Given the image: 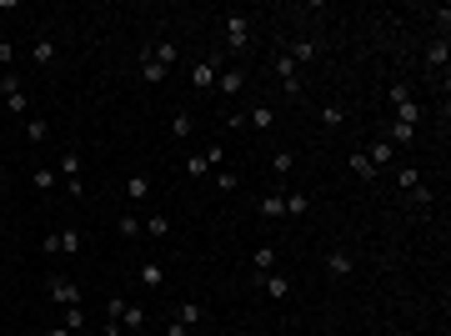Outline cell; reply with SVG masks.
Instances as JSON below:
<instances>
[{
    "label": "cell",
    "instance_id": "obj_22",
    "mask_svg": "<svg viewBox=\"0 0 451 336\" xmlns=\"http://www.w3.org/2000/svg\"><path fill=\"white\" fill-rule=\"evenodd\" d=\"M141 231H146V236H171V216H146Z\"/></svg>",
    "mask_w": 451,
    "mask_h": 336
},
{
    "label": "cell",
    "instance_id": "obj_6",
    "mask_svg": "<svg viewBox=\"0 0 451 336\" xmlns=\"http://www.w3.org/2000/svg\"><path fill=\"white\" fill-rule=\"evenodd\" d=\"M226 45H231V50H246L251 45V16H226Z\"/></svg>",
    "mask_w": 451,
    "mask_h": 336
},
{
    "label": "cell",
    "instance_id": "obj_24",
    "mask_svg": "<svg viewBox=\"0 0 451 336\" xmlns=\"http://www.w3.org/2000/svg\"><path fill=\"white\" fill-rule=\"evenodd\" d=\"M386 141H391V146H416V126H402V121H397Z\"/></svg>",
    "mask_w": 451,
    "mask_h": 336
},
{
    "label": "cell",
    "instance_id": "obj_26",
    "mask_svg": "<svg viewBox=\"0 0 451 336\" xmlns=\"http://www.w3.org/2000/svg\"><path fill=\"white\" fill-rule=\"evenodd\" d=\"M176 321H186V326H201V321H206V306H201V301H186Z\"/></svg>",
    "mask_w": 451,
    "mask_h": 336
},
{
    "label": "cell",
    "instance_id": "obj_28",
    "mask_svg": "<svg viewBox=\"0 0 451 336\" xmlns=\"http://www.w3.org/2000/svg\"><path fill=\"white\" fill-rule=\"evenodd\" d=\"M397 181H402V191L411 196V191L421 186V171H416V166H402V176H397Z\"/></svg>",
    "mask_w": 451,
    "mask_h": 336
},
{
    "label": "cell",
    "instance_id": "obj_43",
    "mask_svg": "<svg viewBox=\"0 0 451 336\" xmlns=\"http://www.w3.org/2000/svg\"><path fill=\"white\" fill-rule=\"evenodd\" d=\"M45 336H76V331H66V326H50V331H45Z\"/></svg>",
    "mask_w": 451,
    "mask_h": 336
},
{
    "label": "cell",
    "instance_id": "obj_36",
    "mask_svg": "<svg viewBox=\"0 0 451 336\" xmlns=\"http://www.w3.org/2000/svg\"><path fill=\"white\" fill-rule=\"evenodd\" d=\"M40 256H61V231H50V236L40 241Z\"/></svg>",
    "mask_w": 451,
    "mask_h": 336
},
{
    "label": "cell",
    "instance_id": "obj_21",
    "mask_svg": "<svg viewBox=\"0 0 451 336\" xmlns=\"http://www.w3.org/2000/svg\"><path fill=\"white\" fill-rule=\"evenodd\" d=\"M241 91V71H221L216 76V95H236Z\"/></svg>",
    "mask_w": 451,
    "mask_h": 336
},
{
    "label": "cell",
    "instance_id": "obj_38",
    "mask_svg": "<svg viewBox=\"0 0 451 336\" xmlns=\"http://www.w3.org/2000/svg\"><path fill=\"white\" fill-rule=\"evenodd\" d=\"M151 50L160 55V61H165V66H176V45H171V40H160V45H151Z\"/></svg>",
    "mask_w": 451,
    "mask_h": 336
},
{
    "label": "cell",
    "instance_id": "obj_39",
    "mask_svg": "<svg viewBox=\"0 0 451 336\" xmlns=\"http://www.w3.org/2000/svg\"><path fill=\"white\" fill-rule=\"evenodd\" d=\"M216 186H221V191H236V186H241V176H231V171H216Z\"/></svg>",
    "mask_w": 451,
    "mask_h": 336
},
{
    "label": "cell",
    "instance_id": "obj_5",
    "mask_svg": "<svg viewBox=\"0 0 451 336\" xmlns=\"http://www.w3.org/2000/svg\"><path fill=\"white\" fill-rule=\"evenodd\" d=\"M251 286H261V291H266V296H276V301H286V296H291V276H281V271L256 276V271H251Z\"/></svg>",
    "mask_w": 451,
    "mask_h": 336
},
{
    "label": "cell",
    "instance_id": "obj_19",
    "mask_svg": "<svg viewBox=\"0 0 451 336\" xmlns=\"http://www.w3.org/2000/svg\"><path fill=\"white\" fill-rule=\"evenodd\" d=\"M391 156H397V146H391V141H386V136H381V141H371V151H366V161H371V166H376V171H381V166H386V161H391Z\"/></svg>",
    "mask_w": 451,
    "mask_h": 336
},
{
    "label": "cell",
    "instance_id": "obj_11",
    "mask_svg": "<svg viewBox=\"0 0 451 336\" xmlns=\"http://www.w3.org/2000/svg\"><path fill=\"white\" fill-rule=\"evenodd\" d=\"M146 196H151V176H146V171H136V176H126V201H131V206H141Z\"/></svg>",
    "mask_w": 451,
    "mask_h": 336
},
{
    "label": "cell",
    "instance_id": "obj_44",
    "mask_svg": "<svg viewBox=\"0 0 451 336\" xmlns=\"http://www.w3.org/2000/svg\"><path fill=\"white\" fill-rule=\"evenodd\" d=\"M0 191H6V171H0Z\"/></svg>",
    "mask_w": 451,
    "mask_h": 336
},
{
    "label": "cell",
    "instance_id": "obj_23",
    "mask_svg": "<svg viewBox=\"0 0 451 336\" xmlns=\"http://www.w3.org/2000/svg\"><path fill=\"white\" fill-rule=\"evenodd\" d=\"M351 171H356L361 181H376V166L366 161V151H351Z\"/></svg>",
    "mask_w": 451,
    "mask_h": 336
},
{
    "label": "cell",
    "instance_id": "obj_31",
    "mask_svg": "<svg viewBox=\"0 0 451 336\" xmlns=\"http://www.w3.org/2000/svg\"><path fill=\"white\" fill-rule=\"evenodd\" d=\"M61 251H66V256H81V231L66 226V231H61Z\"/></svg>",
    "mask_w": 451,
    "mask_h": 336
},
{
    "label": "cell",
    "instance_id": "obj_37",
    "mask_svg": "<svg viewBox=\"0 0 451 336\" xmlns=\"http://www.w3.org/2000/svg\"><path fill=\"white\" fill-rule=\"evenodd\" d=\"M121 311H126L121 296H110V301H105V321H116V326H121Z\"/></svg>",
    "mask_w": 451,
    "mask_h": 336
},
{
    "label": "cell",
    "instance_id": "obj_40",
    "mask_svg": "<svg viewBox=\"0 0 451 336\" xmlns=\"http://www.w3.org/2000/svg\"><path fill=\"white\" fill-rule=\"evenodd\" d=\"M16 66V50H11V40H0V71H11Z\"/></svg>",
    "mask_w": 451,
    "mask_h": 336
},
{
    "label": "cell",
    "instance_id": "obj_7",
    "mask_svg": "<svg viewBox=\"0 0 451 336\" xmlns=\"http://www.w3.org/2000/svg\"><path fill=\"white\" fill-rule=\"evenodd\" d=\"M351 271H356V256H351L346 246H336V251H326V276H331V282H346Z\"/></svg>",
    "mask_w": 451,
    "mask_h": 336
},
{
    "label": "cell",
    "instance_id": "obj_16",
    "mask_svg": "<svg viewBox=\"0 0 451 336\" xmlns=\"http://www.w3.org/2000/svg\"><path fill=\"white\" fill-rule=\"evenodd\" d=\"M286 55H291L296 66H301V61H316V40H311V35H301V40H291V45H286Z\"/></svg>",
    "mask_w": 451,
    "mask_h": 336
},
{
    "label": "cell",
    "instance_id": "obj_9",
    "mask_svg": "<svg viewBox=\"0 0 451 336\" xmlns=\"http://www.w3.org/2000/svg\"><path fill=\"white\" fill-rule=\"evenodd\" d=\"M55 55H61V50H55V40L50 35H35V45H30V61L45 71V66H55Z\"/></svg>",
    "mask_w": 451,
    "mask_h": 336
},
{
    "label": "cell",
    "instance_id": "obj_35",
    "mask_svg": "<svg viewBox=\"0 0 451 336\" xmlns=\"http://www.w3.org/2000/svg\"><path fill=\"white\" fill-rule=\"evenodd\" d=\"M406 201H411V206H421V211H426V206H431V186H426V181H421V186H416V191H411V196H406Z\"/></svg>",
    "mask_w": 451,
    "mask_h": 336
},
{
    "label": "cell",
    "instance_id": "obj_2",
    "mask_svg": "<svg viewBox=\"0 0 451 336\" xmlns=\"http://www.w3.org/2000/svg\"><path fill=\"white\" fill-rule=\"evenodd\" d=\"M221 61L226 55H201V61L191 66V86L206 95V91H216V76H221Z\"/></svg>",
    "mask_w": 451,
    "mask_h": 336
},
{
    "label": "cell",
    "instance_id": "obj_1",
    "mask_svg": "<svg viewBox=\"0 0 451 336\" xmlns=\"http://www.w3.org/2000/svg\"><path fill=\"white\" fill-rule=\"evenodd\" d=\"M391 105H397V121L402 126H421V100L406 86H391Z\"/></svg>",
    "mask_w": 451,
    "mask_h": 336
},
{
    "label": "cell",
    "instance_id": "obj_12",
    "mask_svg": "<svg viewBox=\"0 0 451 336\" xmlns=\"http://www.w3.org/2000/svg\"><path fill=\"white\" fill-rule=\"evenodd\" d=\"M321 126H326V131H341V126H346V105H341V100H326V105H321Z\"/></svg>",
    "mask_w": 451,
    "mask_h": 336
},
{
    "label": "cell",
    "instance_id": "obj_29",
    "mask_svg": "<svg viewBox=\"0 0 451 336\" xmlns=\"http://www.w3.org/2000/svg\"><path fill=\"white\" fill-rule=\"evenodd\" d=\"M291 166H296V156H291V151H276V156H271V171H276V176H286Z\"/></svg>",
    "mask_w": 451,
    "mask_h": 336
},
{
    "label": "cell",
    "instance_id": "obj_27",
    "mask_svg": "<svg viewBox=\"0 0 451 336\" xmlns=\"http://www.w3.org/2000/svg\"><path fill=\"white\" fill-rule=\"evenodd\" d=\"M61 326L81 336V331H86V306H66V321H61Z\"/></svg>",
    "mask_w": 451,
    "mask_h": 336
},
{
    "label": "cell",
    "instance_id": "obj_3",
    "mask_svg": "<svg viewBox=\"0 0 451 336\" xmlns=\"http://www.w3.org/2000/svg\"><path fill=\"white\" fill-rule=\"evenodd\" d=\"M271 71H276V81H281V86H286V95H301V71H296V61H291L286 50H276Z\"/></svg>",
    "mask_w": 451,
    "mask_h": 336
},
{
    "label": "cell",
    "instance_id": "obj_34",
    "mask_svg": "<svg viewBox=\"0 0 451 336\" xmlns=\"http://www.w3.org/2000/svg\"><path fill=\"white\" fill-rule=\"evenodd\" d=\"M121 236H126V241L141 236V216H121Z\"/></svg>",
    "mask_w": 451,
    "mask_h": 336
},
{
    "label": "cell",
    "instance_id": "obj_33",
    "mask_svg": "<svg viewBox=\"0 0 451 336\" xmlns=\"http://www.w3.org/2000/svg\"><path fill=\"white\" fill-rule=\"evenodd\" d=\"M186 176H211V166H206V156L196 151V156H186Z\"/></svg>",
    "mask_w": 451,
    "mask_h": 336
},
{
    "label": "cell",
    "instance_id": "obj_41",
    "mask_svg": "<svg viewBox=\"0 0 451 336\" xmlns=\"http://www.w3.org/2000/svg\"><path fill=\"white\" fill-rule=\"evenodd\" d=\"M201 156H206V166H211V171H216V166H221V161H226V151H221V146H206V151H201Z\"/></svg>",
    "mask_w": 451,
    "mask_h": 336
},
{
    "label": "cell",
    "instance_id": "obj_10",
    "mask_svg": "<svg viewBox=\"0 0 451 336\" xmlns=\"http://www.w3.org/2000/svg\"><path fill=\"white\" fill-rule=\"evenodd\" d=\"M136 282H141L146 291L165 286V266H160V261H141V271H136Z\"/></svg>",
    "mask_w": 451,
    "mask_h": 336
},
{
    "label": "cell",
    "instance_id": "obj_45",
    "mask_svg": "<svg viewBox=\"0 0 451 336\" xmlns=\"http://www.w3.org/2000/svg\"><path fill=\"white\" fill-rule=\"evenodd\" d=\"M20 336H35V331H20Z\"/></svg>",
    "mask_w": 451,
    "mask_h": 336
},
{
    "label": "cell",
    "instance_id": "obj_30",
    "mask_svg": "<svg viewBox=\"0 0 451 336\" xmlns=\"http://www.w3.org/2000/svg\"><path fill=\"white\" fill-rule=\"evenodd\" d=\"M25 136H30V141H35V146H40V141H45V136H50V126H45V121H40V116H30V121H25Z\"/></svg>",
    "mask_w": 451,
    "mask_h": 336
},
{
    "label": "cell",
    "instance_id": "obj_14",
    "mask_svg": "<svg viewBox=\"0 0 451 336\" xmlns=\"http://www.w3.org/2000/svg\"><path fill=\"white\" fill-rule=\"evenodd\" d=\"M246 121H251V131H271V126H276V110H271V105H266V100H256V105H251V116H246Z\"/></svg>",
    "mask_w": 451,
    "mask_h": 336
},
{
    "label": "cell",
    "instance_id": "obj_17",
    "mask_svg": "<svg viewBox=\"0 0 451 336\" xmlns=\"http://www.w3.org/2000/svg\"><path fill=\"white\" fill-rule=\"evenodd\" d=\"M446 61H451V45H446V40H431V45H426V66H431V71H446Z\"/></svg>",
    "mask_w": 451,
    "mask_h": 336
},
{
    "label": "cell",
    "instance_id": "obj_25",
    "mask_svg": "<svg viewBox=\"0 0 451 336\" xmlns=\"http://www.w3.org/2000/svg\"><path fill=\"white\" fill-rule=\"evenodd\" d=\"M306 211H311V196L306 191H291L286 196V216H306Z\"/></svg>",
    "mask_w": 451,
    "mask_h": 336
},
{
    "label": "cell",
    "instance_id": "obj_18",
    "mask_svg": "<svg viewBox=\"0 0 451 336\" xmlns=\"http://www.w3.org/2000/svg\"><path fill=\"white\" fill-rule=\"evenodd\" d=\"M171 136H176V141L196 136V116H191V110H176V116H171Z\"/></svg>",
    "mask_w": 451,
    "mask_h": 336
},
{
    "label": "cell",
    "instance_id": "obj_42",
    "mask_svg": "<svg viewBox=\"0 0 451 336\" xmlns=\"http://www.w3.org/2000/svg\"><path fill=\"white\" fill-rule=\"evenodd\" d=\"M186 331H191L186 321H171V326H165V336H186Z\"/></svg>",
    "mask_w": 451,
    "mask_h": 336
},
{
    "label": "cell",
    "instance_id": "obj_15",
    "mask_svg": "<svg viewBox=\"0 0 451 336\" xmlns=\"http://www.w3.org/2000/svg\"><path fill=\"white\" fill-rule=\"evenodd\" d=\"M30 181H35V191L45 196V191H55V186H61V171H50V166H35V171H30Z\"/></svg>",
    "mask_w": 451,
    "mask_h": 336
},
{
    "label": "cell",
    "instance_id": "obj_13",
    "mask_svg": "<svg viewBox=\"0 0 451 336\" xmlns=\"http://www.w3.org/2000/svg\"><path fill=\"white\" fill-rule=\"evenodd\" d=\"M256 211L271 216V221H281V216H286V196H281V191H266V196L256 201Z\"/></svg>",
    "mask_w": 451,
    "mask_h": 336
},
{
    "label": "cell",
    "instance_id": "obj_32",
    "mask_svg": "<svg viewBox=\"0 0 451 336\" xmlns=\"http://www.w3.org/2000/svg\"><path fill=\"white\" fill-rule=\"evenodd\" d=\"M121 321H126V326H131V331H141V326H146V311H141V306H131V301H126V311H121Z\"/></svg>",
    "mask_w": 451,
    "mask_h": 336
},
{
    "label": "cell",
    "instance_id": "obj_8",
    "mask_svg": "<svg viewBox=\"0 0 451 336\" xmlns=\"http://www.w3.org/2000/svg\"><path fill=\"white\" fill-rule=\"evenodd\" d=\"M165 76H171V66H165L156 50H141V81H146V86H160Z\"/></svg>",
    "mask_w": 451,
    "mask_h": 336
},
{
    "label": "cell",
    "instance_id": "obj_20",
    "mask_svg": "<svg viewBox=\"0 0 451 336\" xmlns=\"http://www.w3.org/2000/svg\"><path fill=\"white\" fill-rule=\"evenodd\" d=\"M251 266H256V276L276 271V246H256V251H251Z\"/></svg>",
    "mask_w": 451,
    "mask_h": 336
},
{
    "label": "cell",
    "instance_id": "obj_4",
    "mask_svg": "<svg viewBox=\"0 0 451 336\" xmlns=\"http://www.w3.org/2000/svg\"><path fill=\"white\" fill-rule=\"evenodd\" d=\"M45 296L61 301V306H81V286L71 282V276H50V282H45Z\"/></svg>",
    "mask_w": 451,
    "mask_h": 336
},
{
    "label": "cell",
    "instance_id": "obj_46",
    "mask_svg": "<svg viewBox=\"0 0 451 336\" xmlns=\"http://www.w3.org/2000/svg\"><path fill=\"white\" fill-rule=\"evenodd\" d=\"M81 336H86V331H81Z\"/></svg>",
    "mask_w": 451,
    "mask_h": 336
}]
</instances>
